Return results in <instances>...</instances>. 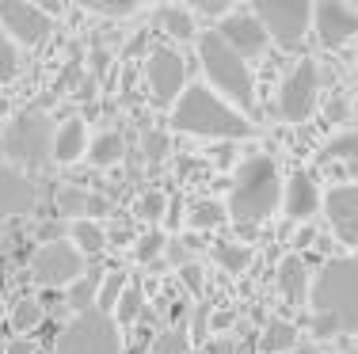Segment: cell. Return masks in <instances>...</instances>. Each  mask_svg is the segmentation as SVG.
Wrapping results in <instances>:
<instances>
[{"label":"cell","mask_w":358,"mask_h":354,"mask_svg":"<svg viewBox=\"0 0 358 354\" xmlns=\"http://www.w3.org/2000/svg\"><path fill=\"white\" fill-rule=\"evenodd\" d=\"M313 332L317 335H355L358 332V256H339L320 267L309 290Z\"/></svg>","instance_id":"1"},{"label":"cell","mask_w":358,"mask_h":354,"mask_svg":"<svg viewBox=\"0 0 358 354\" xmlns=\"http://www.w3.org/2000/svg\"><path fill=\"white\" fill-rule=\"evenodd\" d=\"M172 122L183 133H194V138L241 141V138H252L255 133V126L248 122V118L236 111V107H229L214 88H206V84H191V88H183L179 103L172 107Z\"/></svg>","instance_id":"2"},{"label":"cell","mask_w":358,"mask_h":354,"mask_svg":"<svg viewBox=\"0 0 358 354\" xmlns=\"http://www.w3.org/2000/svg\"><path fill=\"white\" fill-rule=\"evenodd\" d=\"M282 175H278V164L271 156L255 153L241 164L233 183V195H229V217L236 225H259L282 206Z\"/></svg>","instance_id":"3"},{"label":"cell","mask_w":358,"mask_h":354,"mask_svg":"<svg viewBox=\"0 0 358 354\" xmlns=\"http://www.w3.org/2000/svg\"><path fill=\"white\" fill-rule=\"evenodd\" d=\"M199 57H202V69H206V77H210V88H214L229 107H236L244 118L255 115L252 69H248V61L217 35V27L199 38Z\"/></svg>","instance_id":"4"},{"label":"cell","mask_w":358,"mask_h":354,"mask_svg":"<svg viewBox=\"0 0 358 354\" xmlns=\"http://www.w3.org/2000/svg\"><path fill=\"white\" fill-rule=\"evenodd\" d=\"M54 133L57 126L50 122L46 111H20L4 130V153L12 160V168L20 172H38L54 160Z\"/></svg>","instance_id":"5"},{"label":"cell","mask_w":358,"mask_h":354,"mask_svg":"<svg viewBox=\"0 0 358 354\" xmlns=\"http://www.w3.org/2000/svg\"><path fill=\"white\" fill-rule=\"evenodd\" d=\"M57 354H122L115 316L99 313V309L73 316L57 335Z\"/></svg>","instance_id":"6"},{"label":"cell","mask_w":358,"mask_h":354,"mask_svg":"<svg viewBox=\"0 0 358 354\" xmlns=\"http://www.w3.org/2000/svg\"><path fill=\"white\" fill-rule=\"evenodd\" d=\"M255 20L282 50H297L313 31V4L309 0H255Z\"/></svg>","instance_id":"7"},{"label":"cell","mask_w":358,"mask_h":354,"mask_svg":"<svg viewBox=\"0 0 358 354\" xmlns=\"http://www.w3.org/2000/svg\"><path fill=\"white\" fill-rule=\"evenodd\" d=\"M317 91H320V69H317V61L301 57L282 80L278 115H282L286 122H305V118L313 115V107H317Z\"/></svg>","instance_id":"8"},{"label":"cell","mask_w":358,"mask_h":354,"mask_svg":"<svg viewBox=\"0 0 358 354\" xmlns=\"http://www.w3.org/2000/svg\"><path fill=\"white\" fill-rule=\"evenodd\" d=\"M0 27L15 46H42L54 31V20L46 8L31 0H0Z\"/></svg>","instance_id":"9"},{"label":"cell","mask_w":358,"mask_h":354,"mask_svg":"<svg viewBox=\"0 0 358 354\" xmlns=\"http://www.w3.org/2000/svg\"><path fill=\"white\" fill-rule=\"evenodd\" d=\"M145 77H149V91L157 107H176L179 96H183L187 84V65L176 50L157 46L149 57H145Z\"/></svg>","instance_id":"10"},{"label":"cell","mask_w":358,"mask_h":354,"mask_svg":"<svg viewBox=\"0 0 358 354\" xmlns=\"http://www.w3.org/2000/svg\"><path fill=\"white\" fill-rule=\"evenodd\" d=\"M31 274L38 286H73L84 274V256L65 240H50L31 256Z\"/></svg>","instance_id":"11"},{"label":"cell","mask_w":358,"mask_h":354,"mask_svg":"<svg viewBox=\"0 0 358 354\" xmlns=\"http://www.w3.org/2000/svg\"><path fill=\"white\" fill-rule=\"evenodd\" d=\"M313 35L324 50H339L358 38V12L343 0H324L313 8Z\"/></svg>","instance_id":"12"},{"label":"cell","mask_w":358,"mask_h":354,"mask_svg":"<svg viewBox=\"0 0 358 354\" xmlns=\"http://www.w3.org/2000/svg\"><path fill=\"white\" fill-rule=\"evenodd\" d=\"M217 35L229 42V46L236 50V54L248 61V57H255L263 46H267V31H263V23L255 20L252 8H241V12H229L225 20H221Z\"/></svg>","instance_id":"13"},{"label":"cell","mask_w":358,"mask_h":354,"mask_svg":"<svg viewBox=\"0 0 358 354\" xmlns=\"http://www.w3.org/2000/svg\"><path fill=\"white\" fill-rule=\"evenodd\" d=\"M38 202V187L27 172L12 164H0V217H23Z\"/></svg>","instance_id":"14"},{"label":"cell","mask_w":358,"mask_h":354,"mask_svg":"<svg viewBox=\"0 0 358 354\" xmlns=\"http://www.w3.org/2000/svg\"><path fill=\"white\" fill-rule=\"evenodd\" d=\"M324 209L343 244H358V183H343L324 195Z\"/></svg>","instance_id":"15"},{"label":"cell","mask_w":358,"mask_h":354,"mask_svg":"<svg viewBox=\"0 0 358 354\" xmlns=\"http://www.w3.org/2000/svg\"><path fill=\"white\" fill-rule=\"evenodd\" d=\"M320 191H317V183H313V175L309 172H294L286 179V187H282V209H286V217L289 221H309L313 214L320 209Z\"/></svg>","instance_id":"16"},{"label":"cell","mask_w":358,"mask_h":354,"mask_svg":"<svg viewBox=\"0 0 358 354\" xmlns=\"http://www.w3.org/2000/svg\"><path fill=\"white\" fill-rule=\"evenodd\" d=\"M54 206H57V214H62V217H76V221H96L99 214H110V202L103 195H92V191L76 187V183L57 187Z\"/></svg>","instance_id":"17"},{"label":"cell","mask_w":358,"mask_h":354,"mask_svg":"<svg viewBox=\"0 0 358 354\" xmlns=\"http://www.w3.org/2000/svg\"><path fill=\"white\" fill-rule=\"evenodd\" d=\"M278 286H282V293H286L289 305H301V301L309 297L313 278H309V267H305L301 251H289V256H282V263H278Z\"/></svg>","instance_id":"18"},{"label":"cell","mask_w":358,"mask_h":354,"mask_svg":"<svg viewBox=\"0 0 358 354\" xmlns=\"http://www.w3.org/2000/svg\"><path fill=\"white\" fill-rule=\"evenodd\" d=\"M84 149H88V133H84L80 118H69V122L57 126V133H54V160L57 164H73V160H80Z\"/></svg>","instance_id":"19"},{"label":"cell","mask_w":358,"mask_h":354,"mask_svg":"<svg viewBox=\"0 0 358 354\" xmlns=\"http://www.w3.org/2000/svg\"><path fill=\"white\" fill-rule=\"evenodd\" d=\"M103 267H88L76 282L69 286V305L76 309V316L80 313H88V309H96V301H99V286H103Z\"/></svg>","instance_id":"20"},{"label":"cell","mask_w":358,"mask_h":354,"mask_svg":"<svg viewBox=\"0 0 358 354\" xmlns=\"http://www.w3.org/2000/svg\"><path fill=\"white\" fill-rule=\"evenodd\" d=\"M225 221H229V206H221L214 198H199L187 206V225L191 229H217Z\"/></svg>","instance_id":"21"},{"label":"cell","mask_w":358,"mask_h":354,"mask_svg":"<svg viewBox=\"0 0 358 354\" xmlns=\"http://www.w3.org/2000/svg\"><path fill=\"white\" fill-rule=\"evenodd\" d=\"M259 347L267 351V354H286V351H294V347H297V327L289 324V320H278V316H275L267 327H263Z\"/></svg>","instance_id":"22"},{"label":"cell","mask_w":358,"mask_h":354,"mask_svg":"<svg viewBox=\"0 0 358 354\" xmlns=\"http://www.w3.org/2000/svg\"><path fill=\"white\" fill-rule=\"evenodd\" d=\"M46 320V309H42V301L35 297H23V301H15V309H12V332L15 335H23L27 339L31 332Z\"/></svg>","instance_id":"23"},{"label":"cell","mask_w":358,"mask_h":354,"mask_svg":"<svg viewBox=\"0 0 358 354\" xmlns=\"http://www.w3.org/2000/svg\"><path fill=\"white\" fill-rule=\"evenodd\" d=\"M73 248L80 251H88V256H96V251H103L107 248V233H103V225L99 221H73Z\"/></svg>","instance_id":"24"},{"label":"cell","mask_w":358,"mask_h":354,"mask_svg":"<svg viewBox=\"0 0 358 354\" xmlns=\"http://www.w3.org/2000/svg\"><path fill=\"white\" fill-rule=\"evenodd\" d=\"M88 160L96 168L118 164V160H122V138H118V133H99V138L92 141V149H88Z\"/></svg>","instance_id":"25"},{"label":"cell","mask_w":358,"mask_h":354,"mask_svg":"<svg viewBox=\"0 0 358 354\" xmlns=\"http://www.w3.org/2000/svg\"><path fill=\"white\" fill-rule=\"evenodd\" d=\"M320 156L324 160H343V164L358 168V130H347V133H339V138H331Z\"/></svg>","instance_id":"26"},{"label":"cell","mask_w":358,"mask_h":354,"mask_svg":"<svg viewBox=\"0 0 358 354\" xmlns=\"http://www.w3.org/2000/svg\"><path fill=\"white\" fill-rule=\"evenodd\" d=\"M160 27L172 38H194V12L191 8H164L160 12Z\"/></svg>","instance_id":"27"},{"label":"cell","mask_w":358,"mask_h":354,"mask_svg":"<svg viewBox=\"0 0 358 354\" xmlns=\"http://www.w3.org/2000/svg\"><path fill=\"white\" fill-rule=\"evenodd\" d=\"M141 305H145L141 290H138V286H126L122 297H118V305H115V313H110V316H115V324H118V327H130L134 320L141 316Z\"/></svg>","instance_id":"28"},{"label":"cell","mask_w":358,"mask_h":354,"mask_svg":"<svg viewBox=\"0 0 358 354\" xmlns=\"http://www.w3.org/2000/svg\"><path fill=\"white\" fill-rule=\"evenodd\" d=\"M214 259L225 267L229 274H241L244 267L252 263V248H248V244H217V248H214Z\"/></svg>","instance_id":"29"},{"label":"cell","mask_w":358,"mask_h":354,"mask_svg":"<svg viewBox=\"0 0 358 354\" xmlns=\"http://www.w3.org/2000/svg\"><path fill=\"white\" fill-rule=\"evenodd\" d=\"M122 290H126V274H122V271H107V274H103V286H99V301H96L99 313H107V316L115 313Z\"/></svg>","instance_id":"30"},{"label":"cell","mask_w":358,"mask_h":354,"mask_svg":"<svg viewBox=\"0 0 358 354\" xmlns=\"http://www.w3.org/2000/svg\"><path fill=\"white\" fill-rule=\"evenodd\" d=\"M149 354H194L191 335L179 332V327H168V332H160V335H157V343L149 347Z\"/></svg>","instance_id":"31"},{"label":"cell","mask_w":358,"mask_h":354,"mask_svg":"<svg viewBox=\"0 0 358 354\" xmlns=\"http://www.w3.org/2000/svg\"><path fill=\"white\" fill-rule=\"evenodd\" d=\"M134 214H138L141 221L157 225L160 217H168V198L160 195V191H145V195L138 198V206H134Z\"/></svg>","instance_id":"32"},{"label":"cell","mask_w":358,"mask_h":354,"mask_svg":"<svg viewBox=\"0 0 358 354\" xmlns=\"http://www.w3.org/2000/svg\"><path fill=\"white\" fill-rule=\"evenodd\" d=\"M15 77H20V50L4 35V27H0V84H8Z\"/></svg>","instance_id":"33"},{"label":"cell","mask_w":358,"mask_h":354,"mask_svg":"<svg viewBox=\"0 0 358 354\" xmlns=\"http://www.w3.org/2000/svg\"><path fill=\"white\" fill-rule=\"evenodd\" d=\"M164 248H168V236L160 233V229H149L145 236H138V248H134V251H138L141 263H152V259L164 256Z\"/></svg>","instance_id":"34"},{"label":"cell","mask_w":358,"mask_h":354,"mask_svg":"<svg viewBox=\"0 0 358 354\" xmlns=\"http://www.w3.org/2000/svg\"><path fill=\"white\" fill-rule=\"evenodd\" d=\"M84 8L96 15H110V20H122V15L138 12V4L134 0H84Z\"/></svg>","instance_id":"35"},{"label":"cell","mask_w":358,"mask_h":354,"mask_svg":"<svg viewBox=\"0 0 358 354\" xmlns=\"http://www.w3.org/2000/svg\"><path fill=\"white\" fill-rule=\"evenodd\" d=\"M206 271H202L199 263H187V267H179V278H183V286L194 293V297H202V290H206V278H202Z\"/></svg>","instance_id":"36"},{"label":"cell","mask_w":358,"mask_h":354,"mask_svg":"<svg viewBox=\"0 0 358 354\" xmlns=\"http://www.w3.org/2000/svg\"><path fill=\"white\" fill-rule=\"evenodd\" d=\"M141 149H145V156L157 164V160H164V153H168V138L152 130V133H145V138H141Z\"/></svg>","instance_id":"37"},{"label":"cell","mask_w":358,"mask_h":354,"mask_svg":"<svg viewBox=\"0 0 358 354\" xmlns=\"http://www.w3.org/2000/svg\"><path fill=\"white\" fill-rule=\"evenodd\" d=\"M164 256L172 259L176 267H187V263H191V248H187V240H168Z\"/></svg>","instance_id":"38"},{"label":"cell","mask_w":358,"mask_h":354,"mask_svg":"<svg viewBox=\"0 0 358 354\" xmlns=\"http://www.w3.org/2000/svg\"><path fill=\"white\" fill-rule=\"evenodd\" d=\"M191 12H202V15H221V20H225V15L233 12V8H229L225 0H199V4L191 8Z\"/></svg>","instance_id":"39"},{"label":"cell","mask_w":358,"mask_h":354,"mask_svg":"<svg viewBox=\"0 0 358 354\" xmlns=\"http://www.w3.org/2000/svg\"><path fill=\"white\" fill-rule=\"evenodd\" d=\"M194 339H206V305H199V313H194V327H191Z\"/></svg>","instance_id":"40"},{"label":"cell","mask_w":358,"mask_h":354,"mask_svg":"<svg viewBox=\"0 0 358 354\" xmlns=\"http://www.w3.org/2000/svg\"><path fill=\"white\" fill-rule=\"evenodd\" d=\"M8 354H35V343L20 339V343H12V347H8Z\"/></svg>","instance_id":"41"},{"label":"cell","mask_w":358,"mask_h":354,"mask_svg":"<svg viewBox=\"0 0 358 354\" xmlns=\"http://www.w3.org/2000/svg\"><path fill=\"white\" fill-rule=\"evenodd\" d=\"M103 69H107V54L99 50V54H96V73H103Z\"/></svg>","instance_id":"42"},{"label":"cell","mask_w":358,"mask_h":354,"mask_svg":"<svg viewBox=\"0 0 358 354\" xmlns=\"http://www.w3.org/2000/svg\"><path fill=\"white\" fill-rule=\"evenodd\" d=\"M0 354H8V347H4V343H0Z\"/></svg>","instance_id":"43"}]
</instances>
